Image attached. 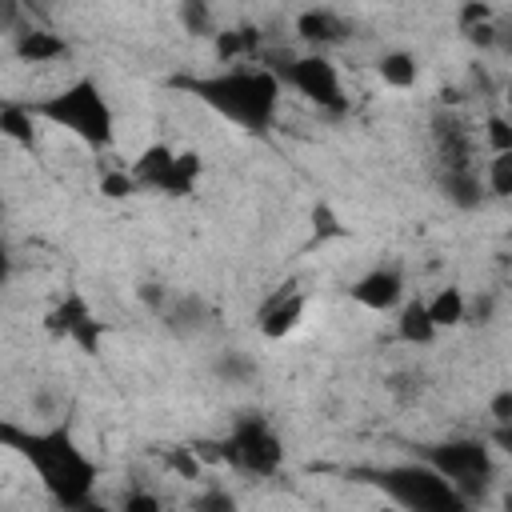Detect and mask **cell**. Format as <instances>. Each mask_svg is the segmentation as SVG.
<instances>
[{"label": "cell", "instance_id": "52a82bcc", "mask_svg": "<svg viewBox=\"0 0 512 512\" xmlns=\"http://www.w3.org/2000/svg\"><path fill=\"white\" fill-rule=\"evenodd\" d=\"M228 440H232V468L248 476H272L284 460V444L264 416H240Z\"/></svg>", "mask_w": 512, "mask_h": 512}, {"label": "cell", "instance_id": "30bf717a", "mask_svg": "<svg viewBox=\"0 0 512 512\" xmlns=\"http://www.w3.org/2000/svg\"><path fill=\"white\" fill-rule=\"evenodd\" d=\"M348 292H352V300H356L360 308L392 312V308L404 304V276H400L396 268H372V272H364Z\"/></svg>", "mask_w": 512, "mask_h": 512}, {"label": "cell", "instance_id": "7c38bea8", "mask_svg": "<svg viewBox=\"0 0 512 512\" xmlns=\"http://www.w3.org/2000/svg\"><path fill=\"white\" fill-rule=\"evenodd\" d=\"M172 172H176V152L168 144H148L132 160V176L140 180V188H152V192H168L172 188Z\"/></svg>", "mask_w": 512, "mask_h": 512}, {"label": "cell", "instance_id": "8992f818", "mask_svg": "<svg viewBox=\"0 0 512 512\" xmlns=\"http://www.w3.org/2000/svg\"><path fill=\"white\" fill-rule=\"evenodd\" d=\"M280 80H284L288 88H296L308 104L324 108V112H344V108H348V96H344L340 72H336V64H332L324 52L292 56V60H288V68L280 72Z\"/></svg>", "mask_w": 512, "mask_h": 512}, {"label": "cell", "instance_id": "4dcf8cb0", "mask_svg": "<svg viewBox=\"0 0 512 512\" xmlns=\"http://www.w3.org/2000/svg\"><path fill=\"white\" fill-rule=\"evenodd\" d=\"M488 416H492V424H508V420H512V388L492 392V400H488Z\"/></svg>", "mask_w": 512, "mask_h": 512}, {"label": "cell", "instance_id": "e575fe53", "mask_svg": "<svg viewBox=\"0 0 512 512\" xmlns=\"http://www.w3.org/2000/svg\"><path fill=\"white\" fill-rule=\"evenodd\" d=\"M140 300H144L148 308H156V312H160V308L168 304V292H164V288H156V284H144V288H140Z\"/></svg>", "mask_w": 512, "mask_h": 512}, {"label": "cell", "instance_id": "d6a6232c", "mask_svg": "<svg viewBox=\"0 0 512 512\" xmlns=\"http://www.w3.org/2000/svg\"><path fill=\"white\" fill-rule=\"evenodd\" d=\"M120 504H124V512H156L160 508V500L152 492H128Z\"/></svg>", "mask_w": 512, "mask_h": 512}, {"label": "cell", "instance_id": "cb8c5ba5", "mask_svg": "<svg viewBox=\"0 0 512 512\" xmlns=\"http://www.w3.org/2000/svg\"><path fill=\"white\" fill-rule=\"evenodd\" d=\"M484 180H488V192H492V196L512 200V152H496V156L488 160Z\"/></svg>", "mask_w": 512, "mask_h": 512}, {"label": "cell", "instance_id": "f1b7e54d", "mask_svg": "<svg viewBox=\"0 0 512 512\" xmlns=\"http://www.w3.org/2000/svg\"><path fill=\"white\" fill-rule=\"evenodd\" d=\"M192 448L204 464H228L232 468V440L228 436L224 440H192Z\"/></svg>", "mask_w": 512, "mask_h": 512}, {"label": "cell", "instance_id": "74e56055", "mask_svg": "<svg viewBox=\"0 0 512 512\" xmlns=\"http://www.w3.org/2000/svg\"><path fill=\"white\" fill-rule=\"evenodd\" d=\"M496 48H500V52H512V20L496 24Z\"/></svg>", "mask_w": 512, "mask_h": 512}, {"label": "cell", "instance_id": "9c48e42d", "mask_svg": "<svg viewBox=\"0 0 512 512\" xmlns=\"http://www.w3.org/2000/svg\"><path fill=\"white\" fill-rule=\"evenodd\" d=\"M304 308H308L304 292H300L296 284H280V292H272V296L260 304V312H256L260 336H264V340H284V336H292V332L300 328V320H304Z\"/></svg>", "mask_w": 512, "mask_h": 512}, {"label": "cell", "instance_id": "4316f807", "mask_svg": "<svg viewBox=\"0 0 512 512\" xmlns=\"http://www.w3.org/2000/svg\"><path fill=\"white\" fill-rule=\"evenodd\" d=\"M312 236L316 240H336V236H348V228L340 224V216L328 204H316L312 208Z\"/></svg>", "mask_w": 512, "mask_h": 512}, {"label": "cell", "instance_id": "2e32d148", "mask_svg": "<svg viewBox=\"0 0 512 512\" xmlns=\"http://www.w3.org/2000/svg\"><path fill=\"white\" fill-rule=\"evenodd\" d=\"M440 188L448 196V204L472 212L484 204V192H488V180H480V168H452L440 176Z\"/></svg>", "mask_w": 512, "mask_h": 512}, {"label": "cell", "instance_id": "7a4b0ae2", "mask_svg": "<svg viewBox=\"0 0 512 512\" xmlns=\"http://www.w3.org/2000/svg\"><path fill=\"white\" fill-rule=\"evenodd\" d=\"M0 440L20 452L40 484L52 492L56 504L64 508H84L92 500V488H96V464L76 448V440L64 432V428H44V432H24L16 424H0Z\"/></svg>", "mask_w": 512, "mask_h": 512}, {"label": "cell", "instance_id": "ba28073f", "mask_svg": "<svg viewBox=\"0 0 512 512\" xmlns=\"http://www.w3.org/2000/svg\"><path fill=\"white\" fill-rule=\"evenodd\" d=\"M432 144H436V156H440V168L452 172V168H480L476 164V136L468 128V120L460 112H436L432 116Z\"/></svg>", "mask_w": 512, "mask_h": 512}, {"label": "cell", "instance_id": "3957f363", "mask_svg": "<svg viewBox=\"0 0 512 512\" xmlns=\"http://www.w3.org/2000/svg\"><path fill=\"white\" fill-rule=\"evenodd\" d=\"M32 112L64 132H72L76 140H84L88 148H108L116 136V116L112 104L104 100V92L96 88V80H72L60 92L32 100Z\"/></svg>", "mask_w": 512, "mask_h": 512}, {"label": "cell", "instance_id": "f35d334b", "mask_svg": "<svg viewBox=\"0 0 512 512\" xmlns=\"http://www.w3.org/2000/svg\"><path fill=\"white\" fill-rule=\"evenodd\" d=\"M220 372H224V376H236V380H240V376H248V364H244V360H236V356H228V360L220 364Z\"/></svg>", "mask_w": 512, "mask_h": 512}, {"label": "cell", "instance_id": "603a6c76", "mask_svg": "<svg viewBox=\"0 0 512 512\" xmlns=\"http://www.w3.org/2000/svg\"><path fill=\"white\" fill-rule=\"evenodd\" d=\"M164 464H168L180 480H200V472L208 468V464L196 456L192 444H176V448H168V452H164Z\"/></svg>", "mask_w": 512, "mask_h": 512}, {"label": "cell", "instance_id": "f546056e", "mask_svg": "<svg viewBox=\"0 0 512 512\" xmlns=\"http://www.w3.org/2000/svg\"><path fill=\"white\" fill-rule=\"evenodd\" d=\"M464 40H468L472 48H484V52H492V48H496V20H484V24H472V28H464Z\"/></svg>", "mask_w": 512, "mask_h": 512}, {"label": "cell", "instance_id": "277c9868", "mask_svg": "<svg viewBox=\"0 0 512 512\" xmlns=\"http://www.w3.org/2000/svg\"><path fill=\"white\" fill-rule=\"evenodd\" d=\"M424 460H428L444 480H452V484H456V492H460L468 504L484 500L488 480L496 476L492 448H488V440H476V436L440 440V444L424 448Z\"/></svg>", "mask_w": 512, "mask_h": 512}, {"label": "cell", "instance_id": "5bb4252c", "mask_svg": "<svg viewBox=\"0 0 512 512\" xmlns=\"http://www.w3.org/2000/svg\"><path fill=\"white\" fill-rule=\"evenodd\" d=\"M12 52L24 60V64H52V60H64L68 56V40L48 32V28H28L16 36Z\"/></svg>", "mask_w": 512, "mask_h": 512}, {"label": "cell", "instance_id": "4fadbf2b", "mask_svg": "<svg viewBox=\"0 0 512 512\" xmlns=\"http://www.w3.org/2000/svg\"><path fill=\"white\" fill-rule=\"evenodd\" d=\"M92 316V304L84 300V292H64V300H56L44 312V332L56 340H72V332Z\"/></svg>", "mask_w": 512, "mask_h": 512}, {"label": "cell", "instance_id": "484cf974", "mask_svg": "<svg viewBox=\"0 0 512 512\" xmlns=\"http://www.w3.org/2000/svg\"><path fill=\"white\" fill-rule=\"evenodd\" d=\"M484 140H488L492 156H496V152H512V116L492 112V116L484 120Z\"/></svg>", "mask_w": 512, "mask_h": 512}, {"label": "cell", "instance_id": "9a60e30c", "mask_svg": "<svg viewBox=\"0 0 512 512\" xmlns=\"http://www.w3.org/2000/svg\"><path fill=\"white\" fill-rule=\"evenodd\" d=\"M436 320H432V312H428V300H404L400 304V316H396V336L404 340V344H412V348H424V344H432L436 340Z\"/></svg>", "mask_w": 512, "mask_h": 512}, {"label": "cell", "instance_id": "6da1fadb", "mask_svg": "<svg viewBox=\"0 0 512 512\" xmlns=\"http://www.w3.org/2000/svg\"><path fill=\"white\" fill-rule=\"evenodd\" d=\"M176 88H184L192 100H200L204 108H212L216 116L232 120L244 132H268L280 108L284 80L272 68L252 64V68H224L212 76H184L176 80Z\"/></svg>", "mask_w": 512, "mask_h": 512}, {"label": "cell", "instance_id": "d6986e66", "mask_svg": "<svg viewBox=\"0 0 512 512\" xmlns=\"http://www.w3.org/2000/svg\"><path fill=\"white\" fill-rule=\"evenodd\" d=\"M428 312H432L436 328H460V324L468 320V300H464V292H460L456 284H448V288H440V292L428 300Z\"/></svg>", "mask_w": 512, "mask_h": 512}, {"label": "cell", "instance_id": "d4e9b609", "mask_svg": "<svg viewBox=\"0 0 512 512\" xmlns=\"http://www.w3.org/2000/svg\"><path fill=\"white\" fill-rule=\"evenodd\" d=\"M100 192H104L108 200H124V196L140 192V180H136L128 168H108V172L100 176Z\"/></svg>", "mask_w": 512, "mask_h": 512}, {"label": "cell", "instance_id": "ffe728a7", "mask_svg": "<svg viewBox=\"0 0 512 512\" xmlns=\"http://www.w3.org/2000/svg\"><path fill=\"white\" fill-rule=\"evenodd\" d=\"M36 120L40 116L32 112V104H4L0 108V132L24 148H32V140H36Z\"/></svg>", "mask_w": 512, "mask_h": 512}, {"label": "cell", "instance_id": "5b68a950", "mask_svg": "<svg viewBox=\"0 0 512 512\" xmlns=\"http://www.w3.org/2000/svg\"><path fill=\"white\" fill-rule=\"evenodd\" d=\"M376 480H380V488H384L396 504L416 508V512H460V508H468V500L456 492V484L444 480L428 460L384 468Z\"/></svg>", "mask_w": 512, "mask_h": 512}, {"label": "cell", "instance_id": "7402d4cb", "mask_svg": "<svg viewBox=\"0 0 512 512\" xmlns=\"http://www.w3.org/2000/svg\"><path fill=\"white\" fill-rule=\"evenodd\" d=\"M180 24L192 36H216V20H212L208 0H180Z\"/></svg>", "mask_w": 512, "mask_h": 512}, {"label": "cell", "instance_id": "ab89813d", "mask_svg": "<svg viewBox=\"0 0 512 512\" xmlns=\"http://www.w3.org/2000/svg\"><path fill=\"white\" fill-rule=\"evenodd\" d=\"M504 104H508V112H512V72H508V80H504Z\"/></svg>", "mask_w": 512, "mask_h": 512}, {"label": "cell", "instance_id": "d590c367", "mask_svg": "<svg viewBox=\"0 0 512 512\" xmlns=\"http://www.w3.org/2000/svg\"><path fill=\"white\" fill-rule=\"evenodd\" d=\"M196 508H232V496L228 492H220V488H212L208 496H200V500H192Z\"/></svg>", "mask_w": 512, "mask_h": 512}, {"label": "cell", "instance_id": "8d00e7d4", "mask_svg": "<svg viewBox=\"0 0 512 512\" xmlns=\"http://www.w3.org/2000/svg\"><path fill=\"white\" fill-rule=\"evenodd\" d=\"M468 316H472L476 324H484V320L492 316V296H480V300H476V304L468 308Z\"/></svg>", "mask_w": 512, "mask_h": 512}, {"label": "cell", "instance_id": "8fae6325", "mask_svg": "<svg viewBox=\"0 0 512 512\" xmlns=\"http://www.w3.org/2000/svg\"><path fill=\"white\" fill-rule=\"evenodd\" d=\"M296 36L312 52H324V48H332V44H340L348 36V24L332 8H308V12L296 16Z\"/></svg>", "mask_w": 512, "mask_h": 512}, {"label": "cell", "instance_id": "83f0119b", "mask_svg": "<svg viewBox=\"0 0 512 512\" xmlns=\"http://www.w3.org/2000/svg\"><path fill=\"white\" fill-rule=\"evenodd\" d=\"M100 340H104V320H96V312L72 332V344L84 352V356H96L100 352Z\"/></svg>", "mask_w": 512, "mask_h": 512}, {"label": "cell", "instance_id": "1f68e13d", "mask_svg": "<svg viewBox=\"0 0 512 512\" xmlns=\"http://www.w3.org/2000/svg\"><path fill=\"white\" fill-rule=\"evenodd\" d=\"M484 20H492V8L484 0H464V8H460V32L472 28V24H484Z\"/></svg>", "mask_w": 512, "mask_h": 512}, {"label": "cell", "instance_id": "ac0fdd59", "mask_svg": "<svg viewBox=\"0 0 512 512\" xmlns=\"http://www.w3.org/2000/svg\"><path fill=\"white\" fill-rule=\"evenodd\" d=\"M376 76H380L388 88L408 92V88H416V80H420V64H416V56H412V52L392 48V52H384V56L376 60Z\"/></svg>", "mask_w": 512, "mask_h": 512}, {"label": "cell", "instance_id": "44dd1931", "mask_svg": "<svg viewBox=\"0 0 512 512\" xmlns=\"http://www.w3.org/2000/svg\"><path fill=\"white\" fill-rule=\"evenodd\" d=\"M200 172H204V160H200L196 148L176 152V172H172V188H168V196H188V192L196 188Z\"/></svg>", "mask_w": 512, "mask_h": 512}, {"label": "cell", "instance_id": "836d02e7", "mask_svg": "<svg viewBox=\"0 0 512 512\" xmlns=\"http://www.w3.org/2000/svg\"><path fill=\"white\" fill-rule=\"evenodd\" d=\"M504 456H512V420L508 424H492V436H488Z\"/></svg>", "mask_w": 512, "mask_h": 512}, {"label": "cell", "instance_id": "e0dca14e", "mask_svg": "<svg viewBox=\"0 0 512 512\" xmlns=\"http://www.w3.org/2000/svg\"><path fill=\"white\" fill-rule=\"evenodd\" d=\"M212 52L220 64H240V60H260V32L256 28H224L212 36Z\"/></svg>", "mask_w": 512, "mask_h": 512}]
</instances>
